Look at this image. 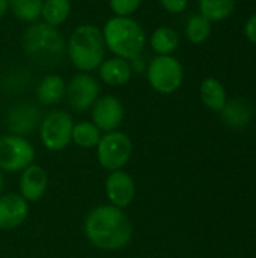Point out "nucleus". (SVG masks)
<instances>
[{
  "label": "nucleus",
  "instance_id": "nucleus-2",
  "mask_svg": "<svg viewBox=\"0 0 256 258\" xmlns=\"http://www.w3.org/2000/svg\"><path fill=\"white\" fill-rule=\"evenodd\" d=\"M101 32L106 50L113 56L130 62L140 59L146 45V33L137 20L113 15L106 20Z\"/></svg>",
  "mask_w": 256,
  "mask_h": 258
},
{
  "label": "nucleus",
  "instance_id": "nucleus-3",
  "mask_svg": "<svg viewBox=\"0 0 256 258\" xmlns=\"http://www.w3.org/2000/svg\"><path fill=\"white\" fill-rule=\"evenodd\" d=\"M66 56L80 73L98 70L106 59V44L101 29L91 23L77 26L66 41Z\"/></svg>",
  "mask_w": 256,
  "mask_h": 258
},
{
  "label": "nucleus",
  "instance_id": "nucleus-1",
  "mask_svg": "<svg viewBox=\"0 0 256 258\" xmlns=\"http://www.w3.org/2000/svg\"><path fill=\"white\" fill-rule=\"evenodd\" d=\"M133 233V224L127 213L112 204H100L91 209L83 221L86 240L104 252H116L127 248Z\"/></svg>",
  "mask_w": 256,
  "mask_h": 258
},
{
  "label": "nucleus",
  "instance_id": "nucleus-14",
  "mask_svg": "<svg viewBox=\"0 0 256 258\" xmlns=\"http://www.w3.org/2000/svg\"><path fill=\"white\" fill-rule=\"evenodd\" d=\"M29 216V203L20 194L0 195V230L18 228Z\"/></svg>",
  "mask_w": 256,
  "mask_h": 258
},
{
  "label": "nucleus",
  "instance_id": "nucleus-15",
  "mask_svg": "<svg viewBox=\"0 0 256 258\" xmlns=\"http://www.w3.org/2000/svg\"><path fill=\"white\" fill-rule=\"evenodd\" d=\"M98 77L103 83L118 88L127 85L133 77V65L118 56L106 57L98 67Z\"/></svg>",
  "mask_w": 256,
  "mask_h": 258
},
{
  "label": "nucleus",
  "instance_id": "nucleus-7",
  "mask_svg": "<svg viewBox=\"0 0 256 258\" xmlns=\"http://www.w3.org/2000/svg\"><path fill=\"white\" fill-rule=\"evenodd\" d=\"M74 119L65 110H51L39 122L38 132L45 150L59 153L72 142Z\"/></svg>",
  "mask_w": 256,
  "mask_h": 258
},
{
  "label": "nucleus",
  "instance_id": "nucleus-12",
  "mask_svg": "<svg viewBox=\"0 0 256 258\" xmlns=\"http://www.w3.org/2000/svg\"><path fill=\"white\" fill-rule=\"evenodd\" d=\"M41 112L32 103H18L6 115V127L11 135L26 136L39 127Z\"/></svg>",
  "mask_w": 256,
  "mask_h": 258
},
{
  "label": "nucleus",
  "instance_id": "nucleus-11",
  "mask_svg": "<svg viewBox=\"0 0 256 258\" xmlns=\"http://www.w3.org/2000/svg\"><path fill=\"white\" fill-rule=\"evenodd\" d=\"M104 194L109 204L124 210L136 198V181L124 169L109 172L104 181Z\"/></svg>",
  "mask_w": 256,
  "mask_h": 258
},
{
  "label": "nucleus",
  "instance_id": "nucleus-4",
  "mask_svg": "<svg viewBox=\"0 0 256 258\" xmlns=\"http://www.w3.org/2000/svg\"><path fill=\"white\" fill-rule=\"evenodd\" d=\"M21 47L27 57L41 65H56L66 53V41L59 29L44 21H35L24 29Z\"/></svg>",
  "mask_w": 256,
  "mask_h": 258
},
{
  "label": "nucleus",
  "instance_id": "nucleus-21",
  "mask_svg": "<svg viewBox=\"0 0 256 258\" xmlns=\"http://www.w3.org/2000/svg\"><path fill=\"white\" fill-rule=\"evenodd\" d=\"M103 133L92 121L74 122L72 128V142L83 150H92L98 145Z\"/></svg>",
  "mask_w": 256,
  "mask_h": 258
},
{
  "label": "nucleus",
  "instance_id": "nucleus-25",
  "mask_svg": "<svg viewBox=\"0 0 256 258\" xmlns=\"http://www.w3.org/2000/svg\"><path fill=\"white\" fill-rule=\"evenodd\" d=\"M143 0H109V8L113 15L131 17L140 6Z\"/></svg>",
  "mask_w": 256,
  "mask_h": 258
},
{
  "label": "nucleus",
  "instance_id": "nucleus-24",
  "mask_svg": "<svg viewBox=\"0 0 256 258\" xmlns=\"http://www.w3.org/2000/svg\"><path fill=\"white\" fill-rule=\"evenodd\" d=\"M213 32V23L201 14L192 15L186 24V36L192 44L205 42Z\"/></svg>",
  "mask_w": 256,
  "mask_h": 258
},
{
  "label": "nucleus",
  "instance_id": "nucleus-18",
  "mask_svg": "<svg viewBox=\"0 0 256 258\" xmlns=\"http://www.w3.org/2000/svg\"><path fill=\"white\" fill-rule=\"evenodd\" d=\"M199 97H201L202 104L207 109H210L213 112H219V113L228 101L226 89H225L223 83L216 77H207L201 82Z\"/></svg>",
  "mask_w": 256,
  "mask_h": 258
},
{
  "label": "nucleus",
  "instance_id": "nucleus-27",
  "mask_svg": "<svg viewBox=\"0 0 256 258\" xmlns=\"http://www.w3.org/2000/svg\"><path fill=\"white\" fill-rule=\"evenodd\" d=\"M244 35H246V38H247L250 42L256 44V14H253V15L246 21V24H244Z\"/></svg>",
  "mask_w": 256,
  "mask_h": 258
},
{
  "label": "nucleus",
  "instance_id": "nucleus-13",
  "mask_svg": "<svg viewBox=\"0 0 256 258\" xmlns=\"http://www.w3.org/2000/svg\"><path fill=\"white\" fill-rule=\"evenodd\" d=\"M47 189H48V174L42 166L32 163L24 171H21L18 180V190H20L18 194L27 203H36L41 198H44Z\"/></svg>",
  "mask_w": 256,
  "mask_h": 258
},
{
  "label": "nucleus",
  "instance_id": "nucleus-10",
  "mask_svg": "<svg viewBox=\"0 0 256 258\" xmlns=\"http://www.w3.org/2000/svg\"><path fill=\"white\" fill-rule=\"evenodd\" d=\"M124 104L115 95H103L91 107V121L98 127L101 133L118 130L124 121Z\"/></svg>",
  "mask_w": 256,
  "mask_h": 258
},
{
  "label": "nucleus",
  "instance_id": "nucleus-6",
  "mask_svg": "<svg viewBox=\"0 0 256 258\" xmlns=\"http://www.w3.org/2000/svg\"><path fill=\"white\" fill-rule=\"evenodd\" d=\"M146 79L155 92L170 95L181 88L184 70L181 62L174 56H155L146 67Z\"/></svg>",
  "mask_w": 256,
  "mask_h": 258
},
{
  "label": "nucleus",
  "instance_id": "nucleus-28",
  "mask_svg": "<svg viewBox=\"0 0 256 258\" xmlns=\"http://www.w3.org/2000/svg\"><path fill=\"white\" fill-rule=\"evenodd\" d=\"M8 0H0V18L8 12Z\"/></svg>",
  "mask_w": 256,
  "mask_h": 258
},
{
  "label": "nucleus",
  "instance_id": "nucleus-22",
  "mask_svg": "<svg viewBox=\"0 0 256 258\" xmlns=\"http://www.w3.org/2000/svg\"><path fill=\"white\" fill-rule=\"evenodd\" d=\"M44 0H8V9L23 23H35L41 18Z\"/></svg>",
  "mask_w": 256,
  "mask_h": 258
},
{
  "label": "nucleus",
  "instance_id": "nucleus-5",
  "mask_svg": "<svg viewBox=\"0 0 256 258\" xmlns=\"http://www.w3.org/2000/svg\"><path fill=\"white\" fill-rule=\"evenodd\" d=\"M95 153L98 165L104 171H121L128 165L133 156L131 138L121 130L103 133L98 145L95 147Z\"/></svg>",
  "mask_w": 256,
  "mask_h": 258
},
{
  "label": "nucleus",
  "instance_id": "nucleus-9",
  "mask_svg": "<svg viewBox=\"0 0 256 258\" xmlns=\"http://www.w3.org/2000/svg\"><path fill=\"white\" fill-rule=\"evenodd\" d=\"M100 83L91 73H77L66 82V100L74 112L91 110L100 98Z\"/></svg>",
  "mask_w": 256,
  "mask_h": 258
},
{
  "label": "nucleus",
  "instance_id": "nucleus-26",
  "mask_svg": "<svg viewBox=\"0 0 256 258\" xmlns=\"http://www.w3.org/2000/svg\"><path fill=\"white\" fill-rule=\"evenodd\" d=\"M160 5L169 14L177 15V14H183L187 9L189 0H160Z\"/></svg>",
  "mask_w": 256,
  "mask_h": 258
},
{
  "label": "nucleus",
  "instance_id": "nucleus-20",
  "mask_svg": "<svg viewBox=\"0 0 256 258\" xmlns=\"http://www.w3.org/2000/svg\"><path fill=\"white\" fill-rule=\"evenodd\" d=\"M71 11H72L71 0H44L41 18L48 26L59 29L69 18Z\"/></svg>",
  "mask_w": 256,
  "mask_h": 258
},
{
  "label": "nucleus",
  "instance_id": "nucleus-19",
  "mask_svg": "<svg viewBox=\"0 0 256 258\" xmlns=\"http://www.w3.org/2000/svg\"><path fill=\"white\" fill-rule=\"evenodd\" d=\"M180 45L178 33L167 26H160L154 29L149 36V47L155 56H172Z\"/></svg>",
  "mask_w": 256,
  "mask_h": 258
},
{
  "label": "nucleus",
  "instance_id": "nucleus-23",
  "mask_svg": "<svg viewBox=\"0 0 256 258\" xmlns=\"http://www.w3.org/2000/svg\"><path fill=\"white\" fill-rule=\"evenodd\" d=\"M237 0H198L201 15L213 21L226 20L235 9Z\"/></svg>",
  "mask_w": 256,
  "mask_h": 258
},
{
  "label": "nucleus",
  "instance_id": "nucleus-8",
  "mask_svg": "<svg viewBox=\"0 0 256 258\" xmlns=\"http://www.w3.org/2000/svg\"><path fill=\"white\" fill-rule=\"evenodd\" d=\"M35 147L26 136H0V171L21 172L35 162Z\"/></svg>",
  "mask_w": 256,
  "mask_h": 258
},
{
  "label": "nucleus",
  "instance_id": "nucleus-29",
  "mask_svg": "<svg viewBox=\"0 0 256 258\" xmlns=\"http://www.w3.org/2000/svg\"><path fill=\"white\" fill-rule=\"evenodd\" d=\"M2 190H3V174L0 171V195H2Z\"/></svg>",
  "mask_w": 256,
  "mask_h": 258
},
{
  "label": "nucleus",
  "instance_id": "nucleus-16",
  "mask_svg": "<svg viewBox=\"0 0 256 258\" xmlns=\"http://www.w3.org/2000/svg\"><path fill=\"white\" fill-rule=\"evenodd\" d=\"M66 94V82L59 74L44 76L36 86V98L44 106L59 104Z\"/></svg>",
  "mask_w": 256,
  "mask_h": 258
},
{
  "label": "nucleus",
  "instance_id": "nucleus-17",
  "mask_svg": "<svg viewBox=\"0 0 256 258\" xmlns=\"http://www.w3.org/2000/svg\"><path fill=\"white\" fill-rule=\"evenodd\" d=\"M222 119L223 122L235 130H241L246 128L253 118V110L252 106L243 100V98H234V100H228L225 107L220 110Z\"/></svg>",
  "mask_w": 256,
  "mask_h": 258
}]
</instances>
